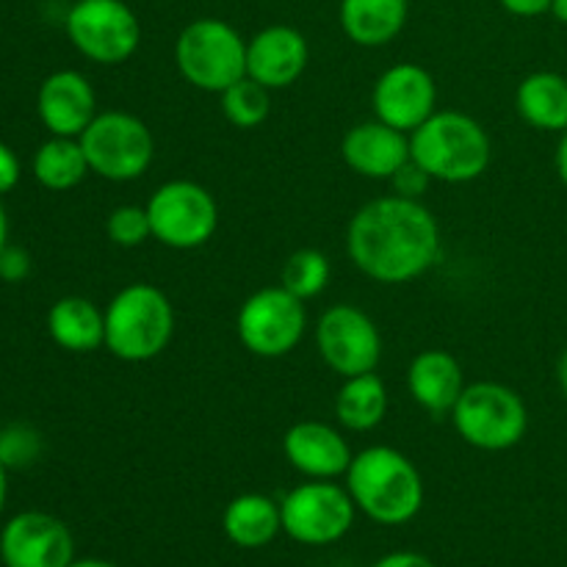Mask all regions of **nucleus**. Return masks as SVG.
I'll return each instance as SVG.
<instances>
[{
	"instance_id": "obj_1",
	"label": "nucleus",
	"mask_w": 567,
	"mask_h": 567,
	"mask_svg": "<svg viewBox=\"0 0 567 567\" xmlns=\"http://www.w3.org/2000/svg\"><path fill=\"white\" fill-rule=\"evenodd\" d=\"M441 225L421 199L388 194L365 203L349 219V260L380 286L419 280L441 260Z\"/></svg>"
},
{
	"instance_id": "obj_2",
	"label": "nucleus",
	"mask_w": 567,
	"mask_h": 567,
	"mask_svg": "<svg viewBox=\"0 0 567 567\" xmlns=\"http://www.w3.org/2000/svg\"><path fill=\"white\" fill-rule=\"evenodd\" d=\"M354 507L382 526H402L424 507V480L413 460L393 446L358 452L343 474Z\"/></svg>"
},
{
	"instance_id": "obj_3",
	"label": "nucleus",
	"mask_w": 567,
	"mask_h": 567,
	"mask_svg": "<svg viewBox=\"0 0 567 567\" xmlns=\"http://www.w3.org/2000/svg\"><path fill=\"white\" fill-rule=\"evenodd\" d=\"M491 136L463 111H435L410 133V158L432 181L460 186L480 181L491 166Z\"/></svg>"
},
{
	"instance_id": "obj_4",
	"label": "nucleus",
	"mask_w": 567,
	"mask_h": 567,
	"mask_svg": "<svg viewBox=\"0 0 567 567\" xmlns=\"http://www.w3.org/2000/svg\"><path fill=\"white\" fill-rule=\"evenodd\" d=\"M175 338V305L153 282L120 288L105 308V349L122 363H147Z\"/></svg>"
},
{
	"instance_id": "obj_5",
	"label": "nucleus",
	"mask_w": 567,
	"mask_h": 567,
	"mask_svg": "<svg viewBox=\"0 0 567 567\" xmlns=\"http://www.w3.org/2000/svg\"><path fill=\"white\" fill-rule=\"evenodd\" d=\"M175 64L194 89L221 94L247 78V39L219 17H199L177 37Z\"/></svg>"
},
{
	"instance_id": "obj_6",
	"label": "nucleus",
	"mask_w": 567,
	"mask_h": 567,
	"mask_svg": "<svg viewBox=\"0 0 567 567\" xmlns=\"http://www.w3.org/2000/svg\"><path fill=\"white\" fill-rule=\"evenodd\" d=\"M454 432L480 452H507L526 437L529 408L518 391L502 382H474L452 410Z\"/></svg>"
},
{
	"instance_id": "obj_7",
	"label": "nucleus",
	"mask_w": 567,
	"mask_h": 567,
	"mask_svg": "<svg viewBox=\"0 0 567 567\" xmlns=\"http://www.w3.org/2000/svg\"><path fill=\"white\" fill-rule=\"evenodd\" d=\"M89 169L111 183L138 181L153 166L155 138L147 122L127 111H103L78 136Z\"/></svg>"
},
{
	"instance_id": "obj_8",
	"label": "nucleus",
	"mask_w": 567,
	"mask_h": 567,
	"mask_svg": "<svg viewBox=\"0 0 567 567\" xmlns=\"http://www.w3.org/2000/svg\"><path fill=\"white\" fill-rule=\"evenodd\" d=\"M308 330V308L288 288L269 286L249 293L236 316V332L249 354L277 360L291 354Z\"/></svg>"
},
{
	"instance_id": "obj_9",
	"label": "nucleus",
	"mask_w": 567,
	"mask_h": 567,
	"mask_svg": "<svg viewBox=\"0 0 567 567\" xmlns=\"http://www.w3.org/2000/svg\"><path fill=\"white\" fill-rule=\"evenodd\" d=\"M64 28L72 48L103 66L125 64L142 44L138 17L125 0H75Z\"/></svg>"
},
{
	"instance_id": "obj_10",
	"label": "nucleus",
	"mask_w": 567,
	"mask_h": 567,
	"mask_svg": "<svg viewBox=\"0 0 567 567\" xmlns=\"http://www.w3.org/2000/svg\"><path fill=\"white\" fill-rule=\"evenodd\" d=\"M153 238L169 249H199L219 230V205L214 194L194 181H166L147 199Z\"/></svg>"
},
{
	"instance_id": "obj_11",
	"label": "nucleus",
	"mask_w": 567,
	"mask_h": 567,
	"mask_svg": "<svg viewBox=\"0 0 567 567\" xmlns=\"http://www.w3.org/2000/svg\"><path fill=\"white\" fill-rule=\"evenodd\" d=\"M354 507L347 485L332 480H310L293 487L280 502L282 532L302 546H330L349 535L354 526Z\"/></svg>"
},
{
	"instance_id": "obj_12",
	"label": "nucleus",
	"mask_w": 567,
	"mask_h": 567,
	"mask_svg": "<svg viewBox=\"0 0 567 567\" xmlns=\"http://www.w3.org/2000/svg\"><path fill=\"white\" fill-rule=\"evenodd\" d=\"M316 349L343 380L369 374L382 360L380 327L358 305H330L316 321Z\"/></svg>"
},
{
	"instance_id": "obj_13",
	"label": "nucleus",
	"mask_w": 567,
	"mask_h": 567,
	"mask_svg": "<svg viewBox=\"0 0 567 567\" xmlns=\"http://www.w3.org/2000/svg\"><path fill=\"white\" fill-rule=\"evenodd\" d=\"M374 116L402 133H413L437 111V83L430 70L413 61L388 66L371 92Z\"/></svg>"
},
{
	"instance_id": "obj_14",
	"label": "nucleus",
	"mask_w": 567,
	"mask_h": 567,
	"mask_svg": "<svg viewBox=\"0 0 567 567\" xmlns=\"http://www.w3.org/2000/svg\"><path fill=\"white\" fill-rule=\"evenodd\" d=\"M0 559L6 567H70L75 563V540L64 520L31 509L3 526Z\"/></svg>"
},
{
	"instance_id": "obj_15",
	"label": "nucleus",
	"mask_w": 567,
	"mask_h": 567,
	"mask_svg": "<svg viewBox=\"0 0 567 567\" xmlns=\"http://www.w3.org/2000/svg\"><path fill=\"white\" fill-rule=\"evenodd\" d=\"M308 39L293 25H266L247 39V78L269 92L293 86L308 70Z\"/></svg>"
},
{
	"instance_id": "obj_16",
	"label": "nucleus",
	"mask_w": 567,
	"mask_h": 567,
	"mask_svg": "<svg viewBox=\"0 0 567 567\" xmlns=\"http://www.w3.org/2000/svg\"><path fill=\"white\" fill-rule=\"evenodd\" d=\"M37 111L50 136L78 138L92 125L97 111V94L83 72L59 70L39 86Z\"/></svg>"
},
{
	"instance_id": "obj_17",
	"label": "nucleus",
	"mask_w": 567,
	"mask_h": 567,
	"mask_svg": "<svg viewBox=\"0 0 567 567\" xmlns=\"http://www.w3.org/2000/svg\"><path fill=\"white\" fill-rule=\"evenodd\" d=\"M341 158L354 175L369 181H391L410 164V133L396 131L374 116L349 127L341 138Z\"/></svg>"
},
{
	"instance_id": "obj_18",
	"label": "nucleus",
	"mask_w": 567,
	"mask_h": 567,
	"mask_svg": "<svg viewBox=\"0 0 567 567\" xmlns=\"http://www.w3.org/2000/svg\"><path fill=\"white\" fill-rule=\"evenodd\" d=\"M282 454L308 480H338L349 471L352 446L336 426L324 421H297L282 437Z\"/></svg>"
},
{
	"instance_id": "obj_19",
	"label": "nucleus",
	"mask_w": 567,
	"mask_h": 567,
	"mask_svg": "<svg viewBox=\"0 0 567 567\" xmlns=\"http://www.w3.org/2000/svg\"><path fill=\"white\" fill-rule=\"evenodd\" d=\"M465 391L463 363L446 349H424L408 365V393L432 415H452Z\"/></svg>"
},
{
	"instance_id": "obj_20",
	"label": "nucleus",
	"mask_w": 567,
	"mask_h": 567,
	"mask_svg": "<svg viewBox=\"0 0 567 567\" xmlns=\"http://www.w3.org/2000/svg\"><path fill=\"white\" fill-rule=\"evenodd\" d=\"M408 0H341L338 22L347 39L360 48H385L408 22Z\"/></svg>"
},
{
	"instance_id": "obj_21",
	"label": "nucleus",
	"mask_w": 567,
	"mask_h": 567,
	"mask_svg": "<svg viewBox=\"0 0 567 567\" xmlns=\"http://www.w3.org/2000/svg\"><path fill=\"white\" fill-rule=\"evenodd\" d=\"M48 332L64 352L89 354L105 347V310L86 297H61L48 313Z\"/></svg>"
},
{
	"instance_id": "obj_22",
	"label": "nucleus",
	"mask_w": 567,
	"mask_h": 567,
	"mask_svg": "<svg viewBox=\"0 0 567 567\" xmlns=\"http://www.w3.org/2000/svg\"><path fill=\"white\" fill-rule=\"evenodd\" d=\"M520 120L543 133L567 131V78L559 72H532L515 89Z\"/></svg>"
},
{
	"instance_id": "obj_23",
	"label": "nucleus",
	"mask_w": 567,
	"mask_h": 567,
	"mask_svg": "<svg viewBox=\"0 0 567 567\" xmlns=\"http://www.w3.org/2000/svg\"><path fill=\"white\" fill-rule=\"evenodd\" d=\"M221 526L233 546L264 548L282 532L280 504L260 493H241L227 504Z\"/></svg>"
},
{
	"instance_id": "obj_24",
	"label": "nucleus",
	"mask_w": 567,
	"mask_h": 567,
	"mask_svg": "<svg viewBox=\"0 0 567 567\" xmlns=\"http://www.w3.org/2000/svg\"><path fill=\"white\" fill-rule=\"evenodd\" d=\"M338 424L349 432H371L388 415V388L374 371L347 377L336 396Z\"/></svg>"
},
{
	"instance_id": "obj_25",
	"label": "nucleus",
	"mask_w": 567,
	"mask_h": 567,
	"mask_svg": "<svg viewBox=\"0 0 567 567\" xmlns=\"http://www.w3.org/2000/svg\"><path fill=\"white\" fill-rule=\"evenodd\" d=\"M31 172L39 186L50 188V192H70V188L81 186L83 177L92 169H89V161L78 138L50 136L33 153Z\"/></svg>"
},
{
	"instance_id": "obj_26",
	"label": "nucleus",
	"mask_w": 567,
	"mask_h": 567,
	"mask_svg": "<svg viewBox=\"0 0 567 567\" xmlns=\"http://www.w3.org/2000/svg\"><path fill=\"white\" fill-rule=\"evenodd\" d=\"M221 97V114L238 131H255L269 120L271 111V92L260 86L252 78H241L233 83L230 89L219 94Z\"/></svg>"
},
{
	"instance_id": "obj_27",
	"label": "nucleus",
	"mask_w": 567,
	"mask_h": 567,
	"mask_svg": "<svg viewBox=\"0 0 567 567\" xmlns=\"http://www.w3.org/2000/svg\"><path fill=\"white\" fill-rule=\"evenodd\" d=\"M330 275L332 266L324 252H319V249H299L282 266L280 286L288 288L302 302H308V299H316L324 291L327 282H330Z\"/></svg>"
},
{
	"instance_id": "obj_28",
	"label": "nucleus",
	"mask_w": 567,
	"mask_h": 567,
	"mask_svg": "<svg viewBox=\"0 0 567 567\" xmlns=\"http://www.w3.org/2000/svg\"><path fill=\"white\" fill-rule=\"evenodd\" d=\"M105 233H109V241L122 249L142 247L144 241L153 238L147 208H142V205H120L105 219Z\"/></svg>"
},
{
	"instance_id": "obj_29",
	"label": "nucleus",
	"mask_w": 567,
	"mask_h": 567,
	"mask_svg": "<svg viewBox=\"0 0 567 567\" xmlns=\"http://www.w3.org/2000/svg\"><path fill=\"white\" fill-rule=\"evenodd\" d=\"M42 435L28 424H9L0 430V463L9 471L28 468L42 457Z\"/></svg>"
},
{
	"instance_id": "obj_30",
	"label": "nucleus",
	"mask_w": 567,
	"mask_h": 567,
	"mask_svg": "<svg viewBox=\"0 0 567 567\" xmlns=\"http://www.w3.org/2000/svg\"><path fill=\"white\" fill-rule=\"evenodd\" d=\"M391 183H393V194H399V197L421 199V194L426 192L432 177L426 175L419 164H413V158H410V164H404L402 169L391 177Z\"/></svg>"
},
{
	"instance_id": "obj_31",
	"label": "nucleus",
	"mask_w": 567,
	"mask_h": 567,
	"mask_svg": "<svg viewBox=\"0 0 567 567\" xmlns=\"http://www.w3.org/2000/svg\"><path fill=\"white\" fill-rule=\"evenodd\" d=\"M28 275H31V255L22 247L6 244L3 252H0V280L22 282Z\"/></svg>"
},
{
	"instance_id": "obj_32",
	"label": "nucleus",
	"mask_w": 567,
	"mask_h": 567,
	"mask_svg": "<svg viewBox=\"0 0 567 567\" xmlns=\"http://www.w3.org/2000/svg\"><path fill=\"white\" fill-rule=\"evenodd\" d=\"M20 175H22L20 158H17V153L9 147V144L0 142V197L9 194L11 188L20 183Z\"/></svg>"
},
{
	"instance_id": "obj_33",
	"label": "nucleus",
	"mask_w": 567,
	"mask_h": 567,
	"mask_svg": "<svg viewBox=\"0 0 567 567\" xmlns=\"http://www.w3.org/2000/svg\"><path fill=\"white\" fill-rule=\"evenodd\" d=\"M498 3L513 17H540L551 11L554 0H498Z\"/></svg>"
},
{
	"instance_id": "obj_34",
	"label": "nucleus",
	"mask_w": 567,
	"mask_h": 567,
	"mask_svg": "<svg viewBox=\"0 0 567 567\" xmlns=\"http://www.w3.org/2000/svg\"><path fill=\"white\" fill-rule=\"evenodd\" d=\"M374 567H437L432 559H426L424 554L415 551H393L388 557H382Z\"/></svg>"
},
{
	"instance_id": "obj_35",
	"label": "nucleus",
	"mask_w": 567,
	"mask_h": 567,
	"mask_svg": "<svg viewBox=\"0 0 567 567\" xmlns=\"http://www.w3.org/2000/svg\"><path fill=\"white\" fill-rule=\"evenodd\" d=\"M557 175H559V181L565 183V188H567V131L563 133V138H559V144H557Z\"/></svg>"
},
{
	"instance_id": "obj_36",
	"label": "nucleus",
	"mask_w": 567,
	"mask_h": 567,
	"mask_svg": "<svg viewBox=\"0 0 567 567\" xmlns=\"http://www.w3.org/2000/svg\"><path fill=\"white\" fill-rule=\"evenodd\" d=\"M6 498H9V468L0 463V515H3Z\"/></svg>"
},
{
	"instance_id": "obj_37",
	"label": "nucleus",
	"mask_w": 567,
	"mask_h": 567,
	"mask_svg": "<svg viewBox=\"0 0 567 567\" xmlns=\"http://www.w3.org/2000/svg\"><path fill=\"white\" fill-rule=\"evenodd\" d=\"M557 380H559V388H563V396L567 399V349L557 363Z\"/></svg>"
},
{
	"instance_id": "obj_38",
	"label": "nucleus",
	"mask_w": 567,
	"mask_h": 567,
	"mask_svg": "<svg viewBox=\"0 0 567 567\" xmlns=\"http://www.w3.org/2000/svg\"><path fill=\"white\" fill-rule=\"evenodd\" d=\"M6 244H9V216H6V208L0 205V252H3Z\"/></svg>"
},
{
	"instance_id": "obj_39",
	"label": "nucleus",
	"mask_w": 567,
	"mask_h": 567,
	"mask_svg": "<svg viewBox=\"0 0 567 567\" xmlns=\"http://www.w3.org/2000/svg\"><path fill=\"white\" fill-rule=\"evenodd\" d=\"M551 14L557 17L559 22H565V25H567V0H554V3H551Z\"/></svg>"
},
{
	"instance_id": "obj_40",
	"label": "nucleus",
	"mask_w": 567,
	"mask_h": 567,
	"mask_svg": "<svg viewBox=\"0 0 567 567\" xmlns=\"http://www.w3.org/2000/svg\"><path fill=\"white\" fill-rule=\"evenodd\" d=\"M70 567H120V565L105 563V559H75Z\"/></svg>"
}]
</instances>
